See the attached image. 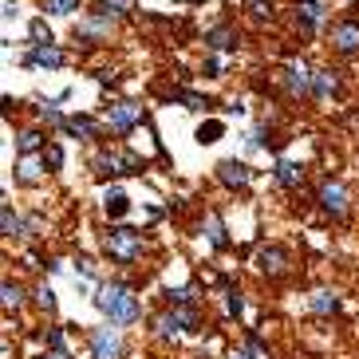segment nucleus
<instances>
[{"label":"nucleus","mask_w":359,"mask_h":359,"mask_svg":"<svg viewBox=\"0 0 359 359\" xmlns=\"http://www.w3.org/2000/svg\"><path fill=\"white\" fill-rule=\"evenodd\" d=\"M95 308L118 327H130V324L142 320V304H138L135 288L123 285V280H103V285L95 288Z\"/></svg>","instance_id":"f257e3e1"},{"label":"nucleus","mask_w":359,"mask_h":359,"mask_svg":"<svg viewBox=\"0 0 359 359\" xmlns=\"http://www.w3.org/2000/svg\"><path fill=\"white\" fill-rule=\"evenodd\" d=\"M103 249L111 261L118 264H135L138 257H142V249H147V241H142V233L127 229V225H115V229L103 233Z\"/></svg>","instance_id":"f03ea898"},{"label":"nucleus","mask_w":359,"mask_h":359,"mask_svg":"<svg viewBox=\"0 0 359 359\" xmlns=\"http://www.w3.org/2000/svg\"><path fill=\"white\" fill-rule=\"evenodd\" d=\"M87 344H91V355H95V359H123V355H127V344H123L118 324L91 327V332H87Z\"/></svg>","instance_id":"7ed1b4c3"},{"label":"nucleus","mask_w":359,"mask_h":359,"mask_svg":"<svg viewBox=\"0 0 359 359\" xmlns=\"http://www.w3.org/2000/svg\"><path fill=\"white\" fill-rule=\"evenodd\" d=\"M91 166H95V174H142V166H147V162L138 158L135 150H123V147H115V150H103V154H95V162H91Z\"/></svg>","instance_id":"20e7f679"},{"label":"nucleus","mask_w":359,"mask_h":359,"mask_svg":"<svg viewBox=\"0 0 359 359\" xmlns=\"http://www.w3.org/2000/svg\"><path fill=\"white\" fill-rule=\"evenodd\" d=\"M316 201H320V210L327 213V217H348V210H351V194H348V186L339 178H324L320 182V190H316Z\"/></svg>","instance_id":"39448f33"},{"label":"nucleus","mask_w":359,"mask_h":359,"mask_svg":"<svg viewBox=\"0 0 359 359\" xmlns=\"http://www.w3.org/2000/svg\"><path fill=\"white\" fill-rule=\"evenodd\" d=\"M253 264H257V273H261V276L280 280V276L292 269V253H288V249H280V245H264L261 253L253 257Z\"/></svg>","instance_id":"423d86ee"},{"label":"nucleus","mask_w":359,"mask_h":359,"mask_svg":"<svg viewBox=\"0 0 359 359\" xmlns=\"http://www.w3.org/2000/svg\"><path fill=\"white\" fill-rule=\"evenodd\" d=\"M138 123H147V111L138 103H111L107 107V127L115 130V135H127V130H135Z\"/></svg>","instance_id":"0eeeda50"},{"label":"nucleus","mask_w":359,"mask_h":359,"mask_svg":"<svg viewBox=\"0 0 359 359\" xmlns=\"http://www.w3.org/2000/svg\"><path fill=\"white\" fill-rule=\"evenodd\" d=\"M107 36H111V4H95L75 28V40H107Z\"/></svg>","instance_id":"6e6552de"},{"label":"nucleus","mask_w":359,"mask_h":359,"mask_svg":"<svg viewBox=\"0 0 359 359\" xmlns=\"http://www.w3.org/2000/svg\"><path fill=\"white\" fill-rule=\"evenodd\" d=\"M285 83L292 95H312L316 91V72H308L304 60H292V64L285 67Z\"/></svg>","instance_id":"1a4fd4ad"},{"label":"nucleus","mask_w":359,"mask_h":359,"mask_svg":"<svg viewBox=\"0 0 359 359\" xmlns=\"http://www.w3.org/2000/svg\"><path fill=\"white\" fill-rule=\"evenodd\" d=\"M217 182L229 186V190H249V186H253V170L237 158H225L222 166H217Z\"/></svg>","instance_id":"9d476101"},{"label":"nucleus","mask_w":359,"mask_h":359,"mask_svg":"<svg viewBox=\"0 0 359 359\" xmlns=\"http://www.w3.org/2000/svg\"><path fill=\"white\" fill-rule=\"evenodd\" d=\"M332 48L336 52H359V20H339L332 24Z\"/></svg>","instance_id":"9b49d317"},{"label":"nucleus","mask_w":359,"mask_h":359,"mask_svg":"<svg viewBox=\"0 0 359 359\" xmlns=\"http://www.w3.org/2000/svg\"><path fill=\"white\" fill-rule=\"evenodd\" d=\"M43 170H48L43 154L40 158H36V154H20V162H16V178H20L24 186H36V182L43 178Z\"/></svg>","instance_id":"f8f14e48"},{"label":"nucleus","mask_w":359,"mask_h":359,"mask_svg":"<svg viewBox=\"0 0 359 359\" xmlns=\"http://www.w3.org/2000/svg\"><path fill=\"white\" fill-rule=\"evenodd\" d=\"M64 60H67V55L60 52V48H52V43H36L32 55H28L24 64H28V67H36V64H40V67H60Z\"/></svg>","instance_id":"ddd939ff"},{"label":"nucleus","mask_w":359,"mask_h":359,"mask_svg":"<svg viewBox=\"0 0 359 359\" xmlns=\"http://www.w3.org/2000/svg\"><path fill=\"white\" fill-rule=\"evenodd\" d=\"M296 20H300L304 32H312V28L324 20V4H320V0H300V4H296Z\"/></svg>","instance_id":"4468645a"},{"label":"nucleus","mask_w":359,"mask_h":359,"mask_svg":"<svg viewBox=\"0 0 359 359\" xmlns=\"http://www.w3.org/2000/svg\"><path fill=\"white\" fill-rule=\"evenodd\" d=\"M205 43H210V48H217V52H233V48L241 43V32H237V28H229V24H222V28H213V32L205 36Z\"/></svg>","instance_id":"2eb2a0df"},{"label":"nucleus","mask_w":359,"mask_h":359,"mask_svg":"<svg viewBox=\"0 0 359 359\" xmlns=\"http://www.w3.org/2000/svg\"><path fill=\"white\" fill-rule=\"evenodd\" d=\"M64 130H67V135H75V138H83V142H91V138H99V135H103V130H99V123H95V118H87V115L67 118V123H64Z\"/></svg>","instance_id":"dca6fc26"},{"label":"nucleus","mask_w":359,"mask_h":359,"mask_svg":"<svg viewBox=\"0 0 359 359\" xmlns=\"http://www.w3.org/2000/svg\"><path fill=\"white\" fill-rule=\"evenodd\" d=\"M308 308H312L316 316H332V312H339V296L332 292V288H320V292H312Z\"/></svg>","instance_id":"f3484780"},{"label":"nucleus","mask_w":359,"mask_h":359,"mask_svg":"<svg viewBox=\"0 0 359 359\" xmlns=\"http://www.w3.org/2000/svg\"><path fill=\"white\" fill-rule=\"evenodd\" d=\"M276 182H280V186H285V190H296V186H300V182H304V170L296 166V162H276Z\"/></svg>","instance_id":"a211bd4d"},{"label":"nucleus","mask_w":359,"mask_h":359,"mask_svg":"<svg viewBox=\"0 0 359 359\" xmlns=\"http://www.w3.org/2000/svg\"><path fill=\"white\" fill-rule=\"evenodd\" d=\"M103 210H107V217H111V222H118V217H127V210H130L127 194H123V190H107Z\"/></svg>","instance_id":"6ab92c4d"},{"label":"nucleus","mask_w":359,"mask_h":359,"mask_svg":"<svg viewBox=\"0 0 359 359\" xmlns=\"http://www.w3.org/2000/svg\"><path fill=\"white\" fill-rule=\"evenodd\" d=\"M205 233H210V245L222 253V249H229V237H225V225H222V217L217 213H205Z\"/></svg>","instance_id":"aec40b11"},{"label":"nucleus","mask_w":359,"mask_h":359,"mask_svg":"<svg viewBox=\"0 0 359 359\" xmlns=\"http://www.w3.org/2000/svg\"><path fill=\"white\" fill-rule=\"evenodd\" d=\"M43 339H48V351H55V355L72 359V348H67V327H64V324L48 327V332H43Z\"/></svg>","instance_id":"412c9836"},{"label":"nucleus","mask_w":359,"mask_h":359,"mask_svg":"<svg viewBox=\"0 0 359 359\" xmlns=\"http://www.w3.org/2000/svg\"><path fill=\"white\" fill-rule=\"evenodd\" d=\"M0 225H4V237H24V233H28V225L12 213V201H4V205H0Z\"/></svg>","instance_id":"4be33fe9"},{"label":"nucleus","mask_w":359,"mask_h":359,"mask_svg":"<svg viewBox=\"0 0 359 359\" xmlns=\"http://www.w3.org/2000/svg\"><path fill=\"white\" fill-rule=\"evenodd\" d=\"M0 296H4V312H20L24 308V288L12 280V276H4V288H0Z\"/></svg>","instance_id":"5701e85b"},{"label":"nucleus","mask_w":359,"mask_h":359,"mask_svg":"<svg viewBox=\"0 0 359 359\" xmlns=\"http://www.w3.org/2000/svg\"><path fill=\"white\" fill-rule=\"evenodd\" d=\"M48 147V138H43V130H20L16 135V150L20 154H36V150Z\"/></svg>","instance_id":"b1692460"},{"label":"nucleus","mask_w":359,"mask_h":359,"mask_svg":"<svg viewBox=\"0 0 359 359\" xmlns=\"http://www.w3.org/2000/svg\"><path fill=\"white\" fill-rule=\"evenodd\" d=\"M154 332H158V339H178L182 324H178V316H174V308L162 312V316H154Z\"/></svg>","instance_id":"393cba45"},{"label":"nucleus","mask_w":359,"mask_h":359,"mask_svg":"<svg viewBox=\"0 0 359 359\" xmlns=\"http://www.w3.org/2000/svg\"><path fill=\"white\" fill-rule=\"evenodd\" d=\"M32 300H36V308H40V312H48V316L55 312V292H52V285H48V280H40V285L32 288Z\"/></svg>","instance_id":"a878e982"},{"label":"nucleus","mask_w":359,"mask_h":359,"mask_svg":"<svg viewBox=\"0 0 359 359\" xmlns=\"http://www.w3.org/2000/svg\"><path fill=\"white\" fill-rule=\"evenodd\" d=\"M225 312H229V320L245 316V300H241V288L237 285H225Z\"/></svg>","instance_id":"bb28decb"},{"label":"nucleus","mask_w":359,"mask_h":359,"mask_svg":"<svg viewBox=\"0 0 359 359\" xmlns=\"http://www.w3.org/2000/svg\"><path fill=\"white\" fill-rule=\"evenodd\" d=\"M336 91H339L336 72H332V67H320L316 72V95H336Z\"/></svg>","instance_id":"cd10ccee"},{"label":"nucleus","mask_w":359,"mask_h":359,"mask_svg":"<svg viewBox=\"0 0 359 359\" xmlns=\"http://www.w3.org/2000/svg\"><path fill=\"white\" fill-rule=\"evenodd\" d=\"M43 12H55V16H72V12H79V0H43Z\"/></svg>","instance_id":"c85d7f7f"},{"label":"nucleus","mask_w":359,"mask_h":359,"mask_svg":"<svg viewBox=\"0 0 359 359\" xmlns=\"http://www.w3.org/2000/svg\"><path fill=\"white\" fill-rule=\"evenodd\" d=\"M174 99H178V103H186L190 111H205V107H213L205 95H194V91H174Z\"/></svg>","instance_id":"c756f323"},{"label":"nucleus","mask_w":359,"mask_h":359,"mask_svg":"<svg viewBox=\"0 0 359 359\" xmlns=\"http://www.w3.org/2000/svg\"><path fill=\"white\" fill-rule=\"evenodd\" d=\"M222 123H217V118H210V123H201L198 127V142H217V138H222Z\"/></svg>","instance_id":"7c9ffc66"},{"label":"nucleus","mask_w":359,"mask_h":359,"mask_svg":"<svg viewBox=\"0 0 359 359\" xmlns=\"http://www.w3.org/2000/svg\"><path fill=\"white\" fill-rule=\"evenodd\" d=\"M166 300H170V304H198V288H178V292H174V288H170V292H166Z\"/></svg>","instance_id":"2f4dec72"},{"label":"nucleus","mask_w":359,"mask_h":359,"mask_svg":"<svg viewBox=\"0 0 359 359\" xmlns=\"http://www.w3.org/2000/svg\"><path fill=\"white\" fill-rule=\"evenodd\" d=\"M28 36H32V43H52V28L43 20H32V28H28Z\"/></svg>","instance_id":"473e14b6"},{"label":"nucleus","mask_w":359,"mask_h":359,"mask_svg":"<svg viewBox=\"0 0 359 359\" xmlns=\"http://www.w3.org/2000/svg\"><path fill=\"white\" fill-rule=\"evenodd\" d=\"M43 162H48V170H60L64 166V150L55 147V142L52 147H43Z\"/></svg>","instance_id":"72a5a7b5"},{"label":"nucleus","mask_w":359,"mask_h":359,"mask_svg":"<svg viewBox=\"0 0 359 359\" xmlns=\"http://www.w3.org/2000/svg\"><path fill=\"white\" fill-rule=\"evenodd\" d=\"M249 12H253L257 20H269L273 16V0H249Z\"/></svg>","instance_id":"f704fd0d"},{"label":"nucleus","mask_w":359,"mask_h":359,"mask_svg":"<svg viewBox=\"0 0 359 359\" xmlns=\"http://www.w3.org/2000/svg\"><path fill=\"white\" fill-rule=\"evenodd\" d=\"M79 273H83V276H95V264L87 261V257H79Z\"/></svg>","instance_id":"c9c22d12"},{"label":"nucleus","mask_w":359,"mask_h":359,"mask_svg":"<svg viewBox=\"0 0 359 359\" xmlns=\"http://www.w3.org/2000/svg\"><path fill=\"white\" fill-rule=\"evenodd\" d=\"M103 4H111V8H118V12L130 8V0H103Z\"/></svg>","instance_id":"e433bc0d"},{"label":"nucleus","mask_w":359,"mask_h":359,"mask_svg":"<svg viewBox=\"0 0 359 359\" xmlns=\"http://www.w3.org/2000/svg\"><path fill=\"white\" fill-rule=\"evenodd\" d=\"M4 16H8V20L16 16V0H4Z\"/></svg>","instance_id":"4c0bfd02"},{"label":"nucleus","mask_w":359,"mask_h":359,"mask_svg":"<svg viewBox=\"0 0 359 359\" xmlns=\"http://www.w3.org/2000/svg\"><path fill=\"white\" fill-rule=\"evenodd\" d=\"M40 359H64V355H55V351H43V355Z\"/></svg>","instance_id":"58836bf2"}]
</instances>
